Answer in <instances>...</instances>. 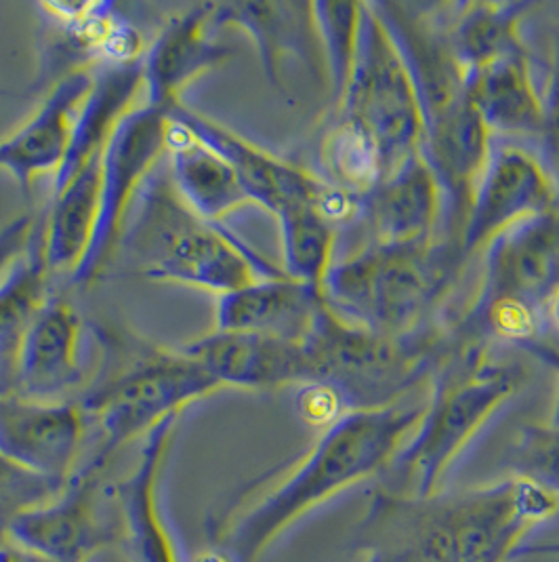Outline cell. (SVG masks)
<instances>
[{"instance_id":"6da1fadb","label":"cell","mask_w":559,"mask_h":562,"mask_svg":"<svg viewBox=\"0 0 559 562\" xmlns=\"http://www.w3.org/2000/svg\"><path fill=\"white\" fill-rule=\"evenodd\" d=\"M423 413L425 405L350 411L276 485L215 520L208 527L210 543L226 548L238 562L259 561L309 512L387 470Z\"/></svg>"},{"instance_id":"7a4b0ae2","label":"cell","mask_w":559,"mask_h":562,"mask_svg":"<svg viewBox=\"0 0 559 562\" xmlns=\"http://www.w3.org/2000/svg\"><path fill=\"white\" fill-rule=\"evenodd\" d=\"M118 245L148 281L194 286L217 297L284 274L240 236L206 222L187 205L167 158L141 186Z\"/></svg>"},{"instance_id":"3957f363","label":"cell","mask_w":559,"mask_h":562,"mask_svg":"<svg viewBox=\"0 0 559 562\" xmlns=\"http://www.w3.org/2000/svg\"><path fill=\"white\" fill-rule=\"evenodd\" d=\"M432 380V398L417 430L387 468L400 485L410 486L407 495L412 497L440 493L446 472L492 415L520 390L522 369L490 360L483 341L448 329V344Z\"/></svg>"},{"instance_id":"277c9868","label":"cell","mask_w":559,"mask_h":562,"mask_svg":"<svg viewBox=\"0 0 559 562\" xmlns=\"http://www.w3.org/2000/svg\"><path fill=\"white\" fill-rule=\"evenodd\" d=\"M465 266L458 247L368 243L334 259L324 284V302L343 321L368 331L408 337L440 321Z\"/></svg>"},{"instance_id":"5b68a950","label":"cell","mask_w":559,"mask_h":562,"mask_svg":"<svg viewBox=\"0 0 559 562\" xmlns=\"http://www.w3.org/2000/svg\"><path fill=\"white\" fill-rule=\"evenodd\" d=\"M219 390L224 387L183 348H133L107 364L78 398L93 435L91 453L82 463L107 470L128 442L146 438L164 419Z\"/></svg>"},{"instance_id":"8992f818","label":"cell","mask_w":559,"mask_h":562,"mask_svg":"<svg viewBox=\"0 0 559 562\" xmlns=\"http://www.w3.org/2000/svg\"><path fill=\"white\" fill-rule=\"evenodd\" d=\"M446 341V323L408 337H391L352 325L324 304L304 344L313 364V382L334 385L356 411L396 405L408 390L432 375Z\"/></svg>"},{"instance_id":"52a82bcc","label":"cell","mask_w":559,"mask_h":562,"mask_svg":"<svg viewBox=\"0 0 559 562\" xmlns=\"http://www.w3.org/2000/svg\"><path fill=\"white\" fill-rule=\"evenodd\" d=\"M336 114L356 121L381 146L389 173L423 148V110L414 78L373 2H364L356 64Z\"/></svg>"},{"instance_id":"ba28073f","label":"cell","mask_w":559,"mask_h":562,"mask_svg":"<svg viewBox=\"0 0 559 562\" xmlns=\"http://www.w3.org/2000/svg\"><path fill=\"white\" fill-rule=\"evenodd\" d=\"M169 128L171 119L164 112L139 103L114 131L103 154L95 232L77 272L70 277L75 286H89L95 281L118 247L141 186L169 154Z\"/></svg>"},{"instance_id":"9c48e42d","label":"cell","mask_w":559,"mask_h":562,"mask_svg":"<svg viewBox=\"0 0 559 562\" xmlns=\"http://www.w3.org/2000/svg\"><path fill=\"white\" fill-rule=\"evenodd\" d=\"M457 562H511L536 527L559 514L556 493L511 476L444 493Z\"/></svg>"},{"instance_id":"30bf717a","label":"cell","mask_w":559,"mask_h":562,"mask_svg":"<svg viewBox=\"0 0 559 562\" xmlns=\"http://www.w3.org/2000/svg\"><path fill=\"white\" fill-rule=\"evenodd\" d=\"M93 463H80L52 502L26 512L11 541L52 562H91L118 541L112 485Z\"/></svg>"},{"instance_id":"8fae6325","label":"cell","mask_w":559,"mask_h":562,"mask_svg":"<svg viewBox=\"0 0 559 562\" xmlns=\"http://www.w3.org/2000/svg\"><path fill=\"white\" fill-rule=\"evenodd\" d=\"M551 213H559V194L543 158L513 144H492L460 234V256L467 263L501 234Z\"/></svg>"},{"instance_id":"7c38bea8","label":"cell","mask_w":559,"mask_h":562,"mask_svg":"<svg viewBox=\"0 0 559 562\" xmlns=\"http://www.w3.org/2000/svg\"><path fill=\"white\" fill-rule=\"evenodd\" d=\"M169 119L190 128L201 144L228 162L253 205L263 206L274 217L290 206L316 205L322 211L331 186L318 178L316 171L263 150L247 137L187 108L185 103L173 108Z\"/></svg>"},{"instance_id":"4fadbf2b","label":"cell","mask_w":559,"mask_h":562,"mask_svg":"<svg viewBox=\"0 0 559 562\" xmlns=\"http://www.w3.org/2000/svg\"><path fill=\"white\" fill-rule=\"evenodd\" d=\"M87 436L78 401L0 396V456L32 474L68 483L82 463Z\"/></svg>"},{"instance_id":"5bb4252c","label":"cell","mask_w":559,"mask_h":562,"mask_svg":"<svg viewBox=\"0 0 559 562\" xmlns=\"http://www.w3.org/2000/svg\"><path fill=\"white\" fill-rule=\"evenodd\" d=\"M179 417H169L144 438L127 476L112 485L118 516V543L130 562H185L162 508V472L178 435Z\"/></svg>"},{"instance_id":"9a60e30c","label":"cell","mask_w":559,"mask_h":562,"mask_svg":"<svg viewBox=\"0 0 559 562\" xmlns=\"http://www.w3.org/2000/svg\"><path fill=\"white\" fill-rule=\"evenodd\" d=\"M474 300H509L547 312L559 286V213L524 222L482 251Z\"/></svg>"},{"instance_id":"2e32d148","label":"cell","mask_w":559,"mask_h":562,"mask_svg":"<svg viewBox=\"0 0 559 562\" xmlns=\"http://www.w3.org/2000/svg\"><path fill=\"white\" fill-rule=\"evenodd\" d=\"M366 562H457L444 493L412 497L379 491L360 529Z\"/></svg>"},{"instance_id":"e0dca14e","label":"cell","mask_w":559,"mask_h":562,"mask_svg":"<svg viewBox=\"0 0 559 562\" xmlns=\"http://www.w3.org/2000/svg\"><path fill=\"white\" fill-rule=\"evenodd\" d=\"M215 2L196 4L175 15L144 52V93L150 108L169 116L183 103V91L231 57V47L217 43L213 26Z\"/></svg>"},{"instance_id":"ac0fdd59","label":"cell","mask_w":559,"mask_h":562,"mask_svg":"<svg viewBox=\"0 0 559 562\" xmlns=\"http://www.w3.org/2000/svg\"><path fill=\"white\" fill-rule=\"evenodd\" d=\"M221 387L278 390L313 382L306 344L253 333L215 331L183 346Z\"/></svg>"},{"instance_id":"d6986e66","label":"cell","mask_w":559,"mask_h":562,"mask_svg":"<svg viewBox=\"0 0 559 562\" xmlns=\"http://www.w3.org/2000/svg\"><path fill=\"white\" fill-rule=\"evenodd\" d=\"M213 26L242 30L254 43L263 75L278 91H284L286 57L304 59L313 75L329 80L311 2H215Z\"/></svg>"},{"instance_id":"ffe728a7","label":"cell","mask_w":559,"mask_h":562,"mask_svg":"<svg viewBox=\"0 0 559 562\" xmlns=\"http://www.w3.org/2000/svg\"><path fill=\"white\" fill-rule=\"evenodd\" d=\"M360 217L370 231V243L425 245L440 240L444 194L423 154L408 158L383 179L362 201Z\"/></svg>"},{"instance_id":"44dd1931","label":"cell","mask_w":559,"mask_h":562,"mask_svg":"<svg viewBox=\"0 0 559 562\" xmlns=\"http://www.w3.org/2000/svg\"><path fill=\"white\" fill-rule=\"evenodd\" d=\"M93 75L95 70L84 68L57 78L26 123L0 139V169L18 179L24 190H30L36 179L55 178L59 171Z\"/></svg>"},{"instance_id":"7402d4cb","label":"cell","mask_w":559,"mask_h":562,"mask_svg":"<svg viewBox=\"0 0 559 562\" xmlns=\"http://www.w3.org/2000/svg\"><path fill=\"white\" fill-rule=\"evenodd\" d=\"M84 325L77 310L52 295L34 316L20 357L18 396L61 403L82 385Z\"/></svg>"},{"instance_id":"603a6c76","label":"cell","mask_w":559,"mask_h":562,"mask_svg":"<svg viewBox=\"0 0 559 562\" xmlns=\"http://www.w3.org/2000/svg\"><path fill=\"white\" fill-rule=\"evenodd\" d=\"M324 304L320 286L295 281L286 274L261 279L219 297L215 329L304 344Z\"/></svg>"},{"instance_id":"cb8c5ba5","label":"cell","mask_w":559,"mask_h":562,"mask_svg":"<svg viewBox=\"0 0 559 562\" xmlns=\"http://www.w3.org/2000/svg\"><path fill=\"white\" fill-rule=\"evenodd\" d=\"M144 89L141 59L95 68L93 85L78 110L66 158L53 178V192L102 158L114 131L139 105Z\"/></svg>"},{"instance_id":"d4e9b609","label":"cell","mask_w":559,"mask_h":562,"mask_svg":"<svg viewBox=\"0 0 559 562\" xmlns=\"http://www.w3.org/2000/svg\"><path fill=\"white\" fill-rule=\"evenodd\" d=\"M467 98L490 137H538L545 100L536 85L531 53H513L465 75Z\"/></svg>"},{"instance_id":"484cf974","label":"cell","mask_w":559,"mask_h":562,"mask_svg":"<svg viewBox=\"0 0 559 562\" xmlns=\"http://www.w3.org/2000/svg\"><path fill=\"white\" fill-rule=\"evenodd\" d=\"M533 9L534 2L435 4L446 43L465 75L513 53L528 52L522 24Z\"/></svg>"},{"instance_id":"4316f807","label":"cell","mask_w":559,"mask_h":562,"mask_svg":"<svg viewBox=\"0 0 559 562\" xmlns=\"http://www.w3.org/2000/svg\"><path fill=\"white\" fill-rule=\"evenodd\" d=\"M167 165L181 199L215 226H224L233 211L253 205L228 162L173 119Z\"/></svg>"},{"instance_id":"83f0119b","label":"cell","mask_w":559,"mask_h":562,"mask_svg":"<svg viewBox=\"0 0 559 562\" xmlns=\"http://www.w3.org/2000/svg\"><path fill=\"white\" fill-rule=\"evenodd\" d=\"M45 257V215L24 259L0 282V396L18 394L20 357L30 325L52 297Z\"/></svg>"},{"instance_id":"f1b7e54d","label":"cell","mask_w":559,"mask_h":562,"mask_svg":"<svg viewBox=\"0 0 559 562\" xmlns=\"http://www.w3.org/2000/svg\"><path fill=\"white\" fill-rule=\"evenodd\" d=\"M102 169L103 156L53 192L45 213V257L52 274L72 277L91 245L100 209Z\"/></svg>"},{"instance_id":"f546056e","label":"cell","mask_w":559,"mask_h":562,"mask_svg":"<svg viewBox=\"0 0 559 562\" xmlns=\"http://www.w3.org/2000/svg\"><path fill=\"white\" fill-rule=\"evenodd\" d=\"M318 165V178L360 203L389 176L385 154L375 137L341 114L320 139Z\"/></svg>"},{"instance_id":"4dcf8cb0","label":"cell","mask_w":559,"mask_h":562,"mask_svg":"<svg viewBox=\"0 0 559 562\" xmlns=\"http://www.w3.org/2000/svg\"><path fill=\"white\" fill-rule=\"evenodd\" d=\"M276 220L284 257L282 272L295 281L322 289L336 259L339 231L316 205L290 206Z\"/></svg>"},{"instance_id":"1f68e13d","label":"cell","mask_w":559,"mask_h":562,"mask_svg":"<svg viewBox=\"0 0 559 562\" xmlns=\"http://www.w3.org/2000/svg\"><path fill=\"white\" fill-rule=\"evenodd\" d=\"M311 9L336 110L354 72L364 2H311Z\"/></svg>"},{"instance_id":"d6a6232c","label":"cell","mask_w":559,"mask_h":562,"mask_svg":"<svg viewBox=\"0 0 559 562\" xmlns=\"http://www.w3.org/2000/svg\"><path fill=\"white\" fill-rule=\"evenodd\" d=\"M507 463L513 476L531 481L559 497V426H524L509 449Z\"/></svg>"},{"instance_id":"836d02e7","label":"cell","mask_w":559,"mask_h":562,"mask_svg":"<svg viewBox=\"0 0 559 562\" xmlns=\"http://www.w3.org/2000/svg\"><path fill=\"white\" fill-rule=\"evenodd\" d=\"M64 486L66 483L32 474L0 456V550L11 543L15 522L26 512L52 502Z\"/></svg>"},{"instance_id":"e575fe53","label":"cell","mask_w":559,"mask_h":562,"mask_svg":"<svg viewBox=\"0 0 559 562\" xmlns=\"http://www.w3.org/2000/svg\"><path fill=\"white\" fill-rule=\"evenodd\" d=\"M295 411L304 424L324 432L343 415L354 409L350 407L341 390H336L334 385L309 382V384L299 385L295 394Z\"/></svg>"},{"instance_id":"d590c367","label":"cell","mask_w":559,"mask_h":562,"mask_svg":"<svg viewBox=\"0 0 559 562\" xmlns=\"http://www.w3.org/2000/svg\"><path fill=\"white\" fill-rule=\"evenodd\" d=\"M545 100V125L540 133V148H543V162L551 171L559 194V36L556 47V61L551 68V78L547 91L543 93Z\"/></svg>"},{"instance_id":"8d00e7d4","label":"cell","mask_w":559,"mask_h":562,"mask_svg":"<svg viewBox=\"0 0 559 562\" xmlns=\"http://www.w3.org/2000/svg\"><path fill=\"white\" fill-rule=\"evenodd\" d=\"M185 562H238L231 554H229L226 548L217 546V543H210L203 548L201 552H196L194 557H190Z\"/></svg>"},{"instance_id":"74e56055","label":"cell","mask_w":559,"mask_h":562,"mask_svg":"<svg viewBox=\"0 0 559 562\" xmlns=\"http://www.w3.org/2000/svg\"><path fill=\"white\" fill-rule=\"evenodd\" d=\"M0 562H52L47 561V559H43V557H36V554H32V552H27L24 548H20V546H15L13 541L9 543V546H4L2 550H0Z\"/></svg>"},{"instance_id":"f35d334b","label":"cell","mask_w":559,"mask_h":562,"mask_svg":"<svg viewBox=\"0 0 559 562\" xmlns=\"http://www.w3.org/2000/svg\"><path fill=\"white\" fill-rule=\"evenodd\" d=\"M547 321L556 327V331L559 333V286L558 291L554 293V297L549 300V306H547Z\"/></svg>"}]
</instances>
